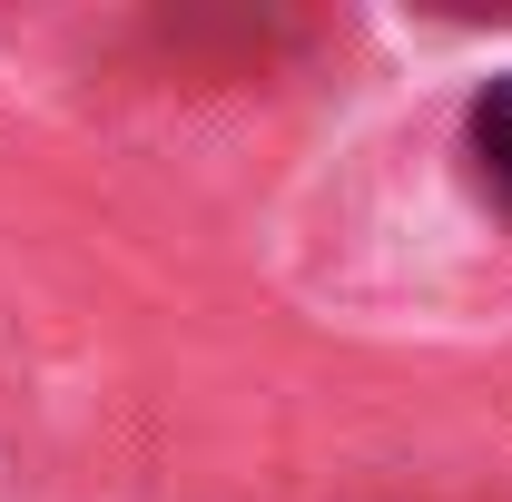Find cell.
Listing matches in <instances>:
<instances>
[{
  "mask_svg": "<svg viewBox=\"0 0 512 502\" xmlns=\"http://www.w3.org/2000/svg\"><path fill=\"white\" fill-rule=\"evenodd\" d=\"M473 168H483L493 207L512 217V79H493V89L473 99Z\"/></svg>",
  "mask_w": 512,
  "mask_h": 502,
  "instance_id": "obj_1",
  "label": "cell"
}]
</instances>
